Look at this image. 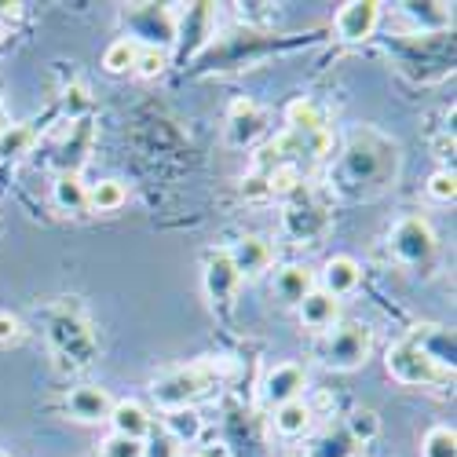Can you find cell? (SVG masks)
I'll list each match as a JSON object with an SVG mask.
<instances>
[{
  "mask_svg": "<svg viewBox=\"0 0 457 457\" xmlns=\"http://www.w3.org/2000/svg\"><path fill=\"white\" fill-rule=\"evenodd\" d=\"M403 169V146L395 136L380 132L377 125H359L345 136L337 158L329 162L326 195L345 202H373L388 195Z\"/></svg>",
  "mask_w": 457,
  "mask_h": 457,
  "instance_id": "6da1fadb",
  "label": "cell"
},
{
  "mask_svg": "<svg viewBox=\"0 0 457 457\" xmlns=\"http://www.w3.org/2000/svg\"><path fill=\"white\" fill-rule=\"evenodd\" d=\"M322 41L319 29L308 33H275V29H260L253 22L231 26V29H216L209 48L190 62L183 73L187 78H212V73H235V70H253L260 62H268L275 55H293L300 48H312Z\"/></svg>",
  "mask_w": 457,
  "mask_h": 457,
  "instance_id": "7a4b0ae2",
  "label": "cell"
},
{
  "mask_svg": "<svg viewBox=\"0 0 457 457\" xmlns=\"http://www.w3.org/2000/svg\"><path fill=\"white\" fill-rule=\"evenodd\" d=\"M392 66L403 81H410L413 88H428L439 85L453 73V59H457V45H453V29H439V33H388L380 37Z\"/></svg>",
  "mask_w": 457,
  "mask_h": 457,
  "instance_id": "3957f363",
  "label": "cell"
},
{
  "mask_svg": "<svg viewBox=\"0 0 457 457\" xmlns=\"http://www.w3.org/2000/svg\"><path fill=\"white\" fill-rule=\"evenodd\" d=\"M41 326L48 337V348L62 370H88L99 359V333L81 308V300L62 296L41 308Z\"/></svg>",
  "mask_w": 457,
  "mask_h": 457,
  "instance_id": "277c9868",
  "label": "cell"
},
{
  "mask_svg": "<svg viewBox=\"0 0 457 457\" xmlns=\"http://www.w3.org/2000/svg\"><path fill=\"white\" fill-rule=\"evenodd\" d=\"M227 377V362L220 359H198L187 366H172L150 380V399L165 410H183V406H198L209 399Z\"/></svg>",
  "mask_w": 457,
  "mask_h": 457,
  "instance_id": "5b68a950",
  "label": "cell"
},
{
  "mask_svg": "<svg viewBox=\"0 0 457 457\" xmlns=\"http://www.w3.org/2000/svg\"><path fill=\"white\" fill-rule=\"evenodd\" d=\"M333 227V212L326 202V190L300 183L282 198V235L293 245H322Z\"/></svg>",
  "mask_w": 457,
  "mask_h": 457,
  "instance_id": "8992f818",
  "label": "cell"
},
{
  "mask_svg": "<svg viewBox=\"0 0 457 457\" xmlns=\"http://www.w3.org/2000/svg\"><path fill=\"white\" fill-rule=\"evenodd\" d=\"M388 253L395 256L399 268L413 271V275H432L439 263V238L436 227L425 216H399L388 231Z\"/></svg>",
  "mask_w": 457,
  "mask_h": 457,
  "instance_id": "52a82bcc",
  "label": "cell"
},
{
  "mask_svg": "<svg viewBox=\"0 0 457 457\" xmlns=\"http://www.w3.org/2000/svg\"><path fill=\"white\" fill-rule=\"evenodd\" d=\"M370 352H373V329L362 322H337L315 345V359L337 373H352V370L366 366Z\"/></svg>",
  "mask_w": 457,
  "mask_h": 457,
  "instance_id": "ba28073f",
  "label": "cell"
},
{
  "mask_svg": "<svg viewBox=\"0 0 457 457\" xmlns=\"http://www.w3.org/2000/svg\"><path fill=\"white\" fill-rule=\"evenodd\" d=\"M121 26H125V37L136 48H158V52L176 48V12H172V4H125L121 8Z\"/></svg>",
  "mask_w": 457,
  "mask_h": 457,
  "instance_id": "9c48e42d",
  "label": "cell"
},
{
  "mask_svg": "<svg viewBox=\"0 0 457 457\" xmlns=\"http://www.w3.org/2000/svg\"><path fill=\"white\" fill-rule=\"evenodd\" d=\"M216 4H209V0H195V4H187L179 15H176V62L187 70L190 62H195L209 41L216 37Z\"/></svg>",
  "mask_w": 457,
  "mask_h": 457,
  "instance_id": "30bf717a",
  "label": "cell"
},
{
  "mask_svg": "<svg viewBox=\"0 0 457 457\" xmlns=\"http://www.w3.org/2000/svg\"><path fill=\"white\" fill-rule=\"evenodd\" d=\"M385 366H388V377L399 380V385H406V388H450L453 385V377L443 373L439 366H432L406 337L388 348Z\"/></svg>",
  "mask_w": 457,
  "mask_h": 457,
  "instance_id": "8fae6325",
  "label": "cell"
},
{
  "mask_svg": "<svg viewBox=\"0 0 457 457\" xmlns=\"http://www.w3.org/2000/svg\"><path fill=\"white\" fill-rule=\"evenodd\" d=\"M205 296H209V308L216 315H231L235 303H238V289H242V278L235 271L231 256H227V245H216L205 253Z\"/></svg>",
  "mask_w": 457,
  "mask_h": 457,
  "instance_id": "7c38bea8",
  "label": "cell"
},
{
  "mask_svg": "<svg viewBox=\"0 0 457 457\" xmlns=\"http://www.w3.org/2000/svg\"><path fill=\"white\" fill-rule=\"evenodd\" d=\"M92 146H96V118L88 113V118H78V121H70L66 136L52 146V169L59 176H81V169L88 165L92 158Z\"/></svg>",
  "mask_w": 457,
  "mask_h": 457,
  "instance_id": "4fadbf2b",
  "label": "cell"
},
{
  "mask_svg": "<svg viewBox=\"0 0 457 457\" xmlns=\"http://www.w3.org/2000/svg\"><path fill=\"white\" fill-rule=\"evenodd\" d=\"M271 129V113L263 110L256 99H238L231 110H227V143L238 146V150H249L256 146Z\"/></svg>",
  "mask_w": 457,
  "mask_h": 457,
  "instance_id": "5bb4252c",
  "label": "cell"
},
{
  "mask_svg": "<svg viewBox=\"0 0 457 457\" xmlns=\"http://www.w3.org/2000/svg\"><path fill=\"white\" fill-rule=\"evenodd\" d=\"M406 340H410V345L421 352L432 366H439L443 373L453 377V370H457V345H453V329H450V326L421 322V326H413V329L406 333Z\"/></svg>",
  "mask_w": 457,
  "mask_h": 457,
  "instance_id": "9a60e30c",
  "label": "cell"
},
{
  "mask_svg": "<svg viewBox=\"0 0 457 457\" xmlns=\"http://www.w3.org/2000/svg\"><path fill=\"white\" fill-rule=\"evenodd\" d=\"M377 26H380L377 0H352V4H340V12L333 15V33H337V41H345V45L370 41Z\"/></svg>",
  "mask_w": 457,
  "mask_h": 457,
  "instance_id": "2e32d148",
  "label": "cell"
},
{
  "mask_svg": "<svg viewBox=\"0 0 457 457\" xmlns=\"http://www.w3.org/2000/svg\"><path fill=\"white\" fill-rule=\"evenodd\" d=\"M303 392H308V370L296 362H278L275 370H268V377H263V385H260V399L268 410L303 399Z\"/></svg>",
  "mask_w": 457,
  "mask_h": 457,
  "instance_id": "e0dca14e",
  "label": "cell"
},
{
  "mask_svg": "<svg viewBox=\"0 0 457 457\" xmlns=\"http://www.w3.org/2000/svg\"><path fill=\"white\" fill-rule=\"evenodd\" d=\"M227 256H231L242 282H256L275 268V245L260 235H242L235 245H227Z\"/></svg>",
  "mask_w": 457,
  "mask_h": 457,
  "instance_id": "ac0fdd59",
  "label": "cell"
},
{
  "mask_svg": "<svg viewBox=\"0 0 457 457\" xmlns=\"http://www.w3.org/2000/svg\"><path fill=\"white\" fill-rule=\"evenodd\" d=\"M110 410H113V399L103 385H78L66 392V413L78 425H106Z\"/></svg>",
  "mask_w": 457,
  "mask_h": 457,
  "instance_id": "d6986e66",
  "label": "cell"
},
{
  "mask_svg": "<svg viewBox=\"0 0 457 457\" xmlns=\"http://www.w3.org/2000/svg\"><path fill=\"white\" fill-rule=\"evenodd\" d=\"M296 315H300V326H303V329H312V333L322 337V333H329V329L340 322V300L315 286L308 296L296 303Z\"/></svg>",
  "mask_w": 457,
  "mask_h": 457,
  "instance_id": "ffe728a7",
  "label": "cell"
},
{
  "mask_svg": "<svg viewBox=\"0 0 457 457\" xmlns=\"http://www.w3.org/2000/svg\"><path fill=\"white\" fill-rule=\"evenodd\" d=\"M315 278H319V289H326L329 296L340 300V296H348V293L359 289V282H362V268H359V260H355V256H329Z\"/></svg>",
  "mask_w": 457,
  "mask_h": 457,
  "instance_id": "44dd1931",
  "label": "cell"
},
{
  "mask_svg": "<svg viewBox=\"0 0 457 457\" xmlns=\"http://www.w3.org/2000/svg\"><path fill=\"white\" fill-rule=\"evenodd\" d=\"M315 286H319V278H315V271L308 268V263H286V268L275 271V282H271L275 296L286 303V308H296Z\"/></svg>",
  "mask_w": 457,
  "mask_h": 457,
  "instance_id": "7402d4cb",
  "label": "cell"
},
{
  "mask_svg": "<svg viewBox=\"0 0 457 457\" xmlns=\"http://www.w3.org/2000/svg\"><path fill=\"white\" fill-rule=\"evenodd\" d=\"M162 425L165 436L176 446H195L205 439V417L198 413V406H183V410H165L162 413Z\"/></svg>",
  "mask_w": 457,
  "mask_h": 457,
  "instance_id": "603a6c76",
  "label": "cell"
},
{
  "mask_svg": "<svg viewBox=\"0 0 457 457\" xmlns=\"http://www.w3.org/2000/svg\"><path fill=\"white\" fill-rule=\"evenodd\" d=\"M315 425V406L308 399H293L278 410H271V428L282 436V439H303Z\"/></svg>",
  "mask_w": 457,
  "mask_h": 457,
  "instance_id": "cb8c5ba5",
  "label": "cell"
},
{
  "mask_svg": "<svg viewBox=\"0 0 457 457\" xmlns=\"http://www.w3.org/2000/svg\"><path fill=\"white\" fill-rule=\"evenodd\" d=\"M110 425H113V436L139 439V443H146V436L154 432V421H150V413H146L139 403H132V399L113 403V410H110Z\"/></svg>",
  "mask_w": 457,
  "mask_h": 457,
  "instance_id": "d4e9b609",
  "label": "cell"
},
{
  "mask_svg": "<svg viewBox=\"0 0 457 457\" xmlns=\"http://www.w3.org/2000/svg\"><path fill=\"white\" fill-rule=\"evenodd\" d=\"M403 19L413 22V33L453 29V4H395Z\"/></svg>",
  "mask_w": 457,
  "mask_h": 457,
  "instance_id": "484cf974",
  "label": "cell"
},
{
  "mask_svg": "<svg viewBox=\"0 0 457 457\" xmlns=\"http://www.w3.org/2000/svg\"><path fill=\"white\" fill-rule=\"evenodd\" d=\"M52 205L59 212H66V216H85L88 212V183L81 176H55Z\"/></svg>",
  "mask_w": 457,
  "mask_h": 457,
  "instance_id": "4316f807",
  "label": "cell"
},
{
  "mask_svg": "<svg viewBox=\"0 0 457 457\" xmlns=\"http://www.w3.org/2000/svg\"><path fill=\"white\" fill-rule=\"evenodd\" d=\"M355 453H359V443L348 436L345 421L329 425L322 436H315V443L308 450V457H355Z\"/></svg>",
  "mask_w": 457,
  "mask_h": 457,
  "instance_id": "83f0119b",
  "label": "cell"
},
{
  "mask_svg": "<svg viewBox=\"0 0 457 457\" xmlns=\"http://www.w3.org/2000/svg\"><path fill=\"white\" fill-rule=\"evenodd\" d=\"M37 143V129L29 121H15L0 129V162H19L26 158Z\"/></svg>",
  "mask_w": 457,
  "mask_h": 457,
  "instance_id": "f1b7e54d",
  "label": "cell"
},
{
  "mask_svg": "<svg viewBox=\"0 0 457 457\" xmlns=\"http://www.w3.org/2000/svg\"><path fill=\"white\" fill-rule=\"evenodd\" d=\"M286 129H296V132L329 129V125H326V110H322L315 99H293V103L286 106Z\"/></svg>",
  "mask_w": 457,
  "mask_h": 457,
  "instance_id": "f546056e",
  "label": "cell"
},
{
  "mask_svg": "<svg viewBox=\"0 0 457 457\" xmlns=\"http://www.w3.org/2000/svg\"><path fill=\"white\" fill-rule=\"evenodd\" d=\"M129 202V190L121 179H103L96 187H88V209L92 212H118Z\"/></svg>",
  "mask_w": 457,
  "mask_h": 457,
  "instance_id": "4dcf8cb0",
  "label": "cell"
},
{
  "mask_svg": "<svg viewBox=\"0 0 457 457\" xmlns=\"http://www.w3.org/2000/svg\"><path fill=\"white\" fill-rule=\"evenodd\" d=\"M345 428H348V436H352L359 446H366V443H373V439L380 436V417H377V410H370V406H355V410L345 417Z\"/></svg>",
  "mask_w": 457,
  "mask_h": 457,
  "instance_id": "1f68e13d",
  "label": "cell"
},
{
  "mask_svg": "<svg viewBox=\"0 0 457 457\" xmlns=\"http://www.w3.org/2000/svg\"><path fill=\"white\" fill-rule=\"evenodd\" d=\"M136 52H139V48L129 41V37H118V41H110L106 52H103V70L113 73V78H121V73H132Z\"/></svg>",
  "mask_w": 457,
  "mask_h": 457,
  "instance_id": "d6a6232c",
  "label": "cell"
},
{
  "mask_svg": "<svg viewBox=\"0 0 457 457\" xmlns=\"http://www.w3.org/2000/svg\"><path fill=\"white\" fill-rule=\"evenodd\" d=\"M421 457H457V436L450 425H432L421 439Z\"/></svg>",
  "mask_w": 457,
  "mask_h": 457,
  "instance_id": "836d02e7",
  "label": "cell"
},
{
  "mask_svg": "<svg viewBox=\"0 0 457 457\" xmlns=\"http://www.w3.org/2000/svg\"><path fill=\"white\" fill-rule=\"evenodd\" d=\"M169 59H172V52H158V48H139V52H136V66H132V73H136V78L154 81V78H162V73L169 70Z\"/></svg>",
  "mask_w": 457,
  "mask_h": 457,
  "instance_id": "e575fe53",
  "label": "cell"
},
{
  "mask_svg": "<svg viewBox=\"0 0 457 457\" xmlns=\"http://www.w3.org/2000/svg\"><path fill=\"white\" fill-rule=\"evenodd\" d=\"M99 457H143V443L110 432V436L99 443Z\"/></svg>",
  "mask_w": 457,
  "mask_h": 457,
  "instance_id": "d590c367",
  "label": "cell"
},
{
  "mask_svg": "<svg viewBox=\"0 0 457 457\" xmlns=\"http://www.w3.org/2000/svg\"><path fill=\"white\" fill-rule=\"evenodd\" d=\"M428 195H432L436 202H443V205H450V202L457 198V176H453V169H439V172L428 179Z\"/></svg>",
  "mask_w": 457,
  "mask_h": 457,
  "instance_id": "8d00e7d4",
  "label": "cell"
},
{
  "mask_svg": "<svg viewBox=\"0 0 457 457\" xmlns=\"http://www.w3.org/2000/svg\"><path fill=\"white\" fill-rule=\"evenodd\" d=\"M22 337H26L22 319H19V315H12V312H0V348H12V345H19Z\"/></svg>",
  "mask_w": 457,
  "mask_h": 457,
  "instance_id": "74e56055",
  "label": "cell"
},
{
  "mask_svg": "<svg viewBox=\"0 0 457 457\" xmlns=\"http://www.w3.org/2000/svg\"><path fill=\"white\" fill-rule=\"evenodd\" d=\"M143 457H179V446H176L165 432H162V436L150 432L146 443H143Z\"/></svg>",
  "mask_w": 457,
  "mask_h": 457,
  "instance_id": "f35d334b",
  "label": "cell"
},
{
  "mask_svg": "<svg viewBox=\"0 0 457 457\" xmlns=\"http://www.w3.org/2000/svg\"><path fill=\"white\" fill-rule=\"evenodd\" d=\"M179 457H223V450H216V453H212V450H202V453H179Z\"/></svg>",
  "mask_w": 457,
  "mask_h": 457,
  "instance_id": "ab89813d",
  "label": "cell"
},
{
  "mask_svg": "<svg viewBox=\"0 0 457 457\" xmlns=\"http://www.w3.org/2000/svg\"><path fill=\"white\" fill-rule=\"evenodd\" d=\"M0 41H4V26H0Z\"/></svg>",
  "mask_w": 457,
  "mask_h": 457,
  "instance_id": "60d3db41",
  "label": "cell"
},
{
  "mask_svg": "<svg viewBox=\"0 0 457 457\" xmlns=\"http://www.w3.org/2000/svg\"><path fill=\"white\" fill-rule=\"evenodd\" d=\"M0 129H4V121H0Z\"/></svg>",
  "mask_w": 457,
  "mask_h": 457,
  "instance_id": "b9f144b4",
  "label": "cell"
},
{
  "mask_svg": "<svg viewBox=\"0 0 457 457\" xmlns=\"http://www.w3.org/2000/svg\"><path fill=\"white\" fill-rule=\"evenodd\" d=\"M0 457H4V453H0Z\"/></svg>",
  "mask_w": 457,
  "mask_h": 457,
  "instance_id": "7bdbcfd3",
  "label": "cell"
}]
</instances>
